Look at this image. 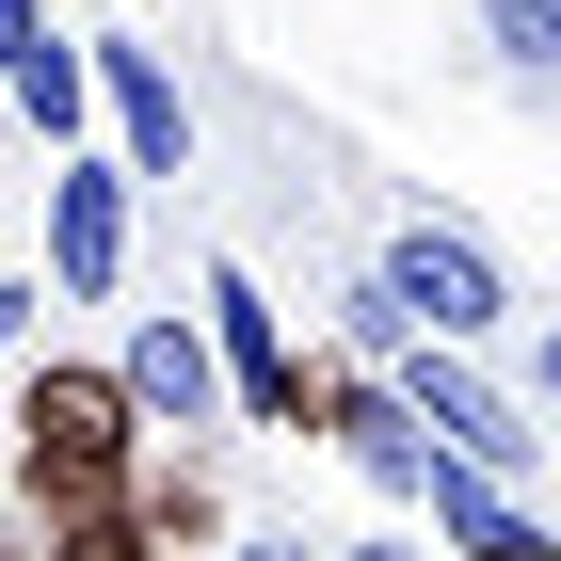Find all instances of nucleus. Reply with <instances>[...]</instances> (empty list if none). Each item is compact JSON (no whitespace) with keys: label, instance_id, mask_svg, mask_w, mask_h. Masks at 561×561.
Instances as JSON below:
<instances>
[{"label":"nucleus","instance_id":"obj_3","mask_svg":"<svg viewBox=\"0 0 561 561\" xmlns=\"http://www.w3.org/2000/svg\"><path fill=\"white\" fill-rule=\"evenodd\" d=\"M386 369H401V401L433 417V449H466V466L529 481V449H546V433H529V401L497 386V369H466V337H433V321H417V337H401Z\"/></svg>","mask_w":561,"mask_h":561},{"label":"nucleus","instance_id":"obj_13","mask_svg":"<svg viewBox=\"0 0 561 561\" xmlns=\"http://www.w3.org/2000/svg\"><path fill=\"white\" fill-rule=\"evenodd\" d=\"M16 337H33V289H16V273H0V353H16Z\"/></svg>","mask_w":561,"mask_h":561},{"label":"nucleus","instance_id":"obj_5","mask_svg":"<svg viewBox=\"0 0 561 561\" xmlns=\"http://www.w3.org/2000/svg\"><path fill=\"white\" fill-rule=\"evenodd\" d=\"M209 337H225V386H241V417H273V433H321V369H305V353L273 337L257 273H209Z\"/></svg>","mask_w":561,"mask_h":561},{"label":"nucleus","instance_id":"obj_7","mask_svg":"<svg viewBox=\"0 0 561 561\" xmlns=\"http://www.w3.org/2000/svg\"><path fill=\"white\" fill-rule=\"evenodd\" d=\"M113 369H129L145 433H209L225 401H241V386H225V337H209V321H176V305H161V321H129V353H113Z\"/></svg>","mask_w":561,"mask_h":561},{"label":"nucleus","instance_id":"obj_1","mask_svg":"<svg viewBox=\"0 0 561 561\" xmlns=\"http://www.w3.org/2000/svg\"><path fill=\"white\" fill-rule=\"evenodd\" d=\"M145 401L129 369H81V353H48L16 369V514L48 529V561H145Z\"/></svg>","mask_w":561,"mask_h":561},{"label":"nucleus","instance_id":"obj_12","mask_svg":"<svg viewBox=\"0 0 561 561\" xmlns=\"http://www.w3.org/2000/svg\"><path fill=\"white\" fill-rule=\"evenodd\" d=\"M33 48H48V16H33V0H0V81H16Z\"/></svg>","mask_w":561,"mask_h":561},{"label":"nucleus","instance_id":"obj_4","mask_svg":"<svg viewBox=\"0 0 561 561\" xmlns=\"http://www.w3.org/2000/svg\"><path fill=\"white\" fill-rule=\"evenodd\" d=\"M48 289L65 305H113L129 289V145H48Z\"/></svg>","mask_w":561,"mask_h":561},{"label":"nucleus","instance_id":"obj_14","mask_svg":"<svg viewBox=\"0 0 561 561\" xmlns=\"http://www.w3.org/2000/svg\"><path fill=\"white\" fill-rule=\"evenodd\" d=\"M529 401H561V337H529Z\"/></svg>","mask_w":561,"mask_h":561},{"label":"nucleus","instance_id":"obj_9","mask_svg":"<svg viewBox=\"0 0 561 561\" xmlns=\"http://www.w3.org/2000/svg\"><path fill=\"white\" fill-rule=\"evenodd\" d=\"M129 514H145V546H225V481H209V466H161V449H145Z\"/></svg>","mask_w":561,"mask_h":561},{"label":"nucleus","instance_id":"obj_2","mask_svg":"<svg viewBox=\"0 0 561 561\" xmlns=\"http://www.w3.org/2000/svg\"><path fill=\"white\" fill-rule=\"evenodd\" d=\"M369 289H386V321H401V337H417V321H433V337H466V353H481V337H514V273L481 257L466 225H386Z\"/></svg>","mask_w":561,"mask_h":561},{"label":"nucleus","instance_id":"obj_8","mask_svg":"<svg viewBox=\"0 0 561 561\" xmlns=\"http://www.w3.org/2000/svg\"><path fill=\"white\" fill-rule=\"evenodd\" d=\"M96 113H113V145H129V176H193V96L161 81L145 33H96Z\"/></svg>","mask_w":561,"mask_h":561},{"label":"nucleus","instance_id":"obj_10","mask_svg":"<svg viewBox=\"0 0 561 561\" xmlns=\"http://www.w3.org/2000/svg\"><path fill=\"white\" fill-rule=\"evenodd\" d=\"M0 96H16L48 145H81V129H96V48H33V65H16Z\"/></svg>","mask_w":561,"mask_h":561},{"label":"nucleus","instance_id":"obj_6","mask_svg":"<svg viewBox=\"0 0 561 561\" xmlns=\"http://www.w3.org/2000/svg\"><path fill=\"white\" fill-rule=\"evenodd\" d=\"M321 433H337V466H369L386 497H417V466H433V417L401 401V369H369V353L321 369Z\"/></svg>","mask_w":561,"mask_h":561},{"label":"nucleus","instance_id":"obj_11","mask_svg":"<svg viewBox=\"0 0 561 561\" xmlns=\"http://www.w3.org/2000/svg\"><path fill=\"white\" fill-rule=\"evenodd\" d=\"M481 48L514 81H561V0H481Z\"/></svg>","mask_w":561,"mask_h":561}]
</instances>
